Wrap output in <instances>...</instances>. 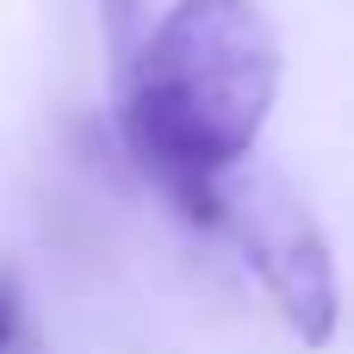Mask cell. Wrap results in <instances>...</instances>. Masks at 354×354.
I'll use <instances>...</instances> for the list:
<instances>
[{"label": "cell", "mask_w": 354, "mask_h": 354, "mask_svg": "<svg viewBox=\"0 0 354 354\" xmlns=\"http://www.w3.org/2000/svg\"><path fill=\"white\" fill-rule=\"evenodd\" d=\"M100 19H106V37H112V62L124 68L143 37H137V19H143V0H100Z\"/></svg>", "instance_id": "obj_3"}, {"label": "cell", "mask_w": 354, "mask_h": 354, "mask_svg": "<svg viewBox=\"0 0 354 354\" xmlns=\"http://www.w3.org/2000/svg\"><path fill=\"white\" fill-rule=\"evenodd\" d=\"M0 354H44V342H37L31 330H25V336H12V342H6V348H0Z\"/></svg>", "instance_id": "obj_4"}, {"label": "cell", "mask_w": 354, "mask_h": 354, "mask_svg": "<svg viewBox=\"0 0 354 354\" xmlns=\"http://www.w3.org/2000/svg\"><path fill=\"white\" fill-rule=\"evenodd\" d=\"M218 230L243 249L249 274L261 280L274 317L286 324V336L299 348H330L336 342V317H342V292H336V261L330 243L317 230V218L305 212V199L292 187H280L261 168H230L224 174V212Z\"/></svg>", "instance_id": "obj_2"}, {"label": "cell", "mask_w": 354, "mask_h": 354, "mask_svg": "<svg viewBox=\"0 0 354 354\" xmlns=\"http://www.w3.org/2000/svg\"><path fill=\"white\" fill-rule=\"evenodd\" d=\"M280 100V37L255 0H174L118 68L131 168L199 230H218L224 174L261 143Z\"/></svg>", "instance_id": "obj_1"}]
</instances>
